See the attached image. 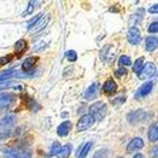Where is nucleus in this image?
<instances>
[{"instance_id":"nucleus-1","label":"nucleus","mask_w":158,"mask_h":158,"mask_svg":"<svg viewBox=\"0 0 158 158\" xmlns=\"http://www.w3.org/2000/svg\"><path fill=\"white\" fill-rule=\"evenodd\" d=\"M106 113H107L106 104L98 101V103H94L91 107H90V113H88V114L93 115L96 120H101V118L106 115Z\"/></svg>"},{"instance_id":"nucleus-2","label":"nucleus","mask_w":158,"mask_h":158,"mask_svg":"<svg viewBox=\"0 0 158 158\" xmlns=\"http://www.w3.org/2000/svg\"><path fill=\"white\" fill-rule=\"evenodd\" d=\"M94 121H96V118L93 117V115H90V114L83 115L77 123V131H85V130H88L90 127H93Z\"/></svg>"},{"instance_id":"nucleus-3","label":"nucleus","mask_w":158,"mask_h":158,"mask_svg":"<svg viewBox=\"0 0 158 158\" xmlns=\"http://www.w3.org/2000/svg\"><path fill=\"white\" fill-rule=\"evenodd\" d=\"M155 64L154 63H151V61H148V63H145L144 64V67H143V70H141V73L138 74V77L141 78V80H145V78H150V77H152L155 74Z\"/></svg>"},{"instance_id":"nucleus-4","label":"nucleus","mask_w":158,"mask_h":158,"mask_svg":"<svg viewBox=\"0 0 158 158\" xmlns=\"http://www.w3.org/2000/svg\"><path fill=\"white\" fill-rule=\"evenodd\" d=\"M152 85H154L152 81H147V83H144L143 85H140V88L135 91V98H143V97H145L147 94H150L151 90H152Z\"/></svg>"},{"instance_id":"nucleus-5","label":"nucleus","mask_w":158,"mask_h":158,"mask_svg":"<svg viewBox=\"0 0 158 158\" xmlns=\"http://www.w3.org/2000/svg\"><path fill=\"white\" fill-rule=\"evenodd\" d=\"M147 117H148V114H145L143 110H137V111H134V113H131V114H128V120L131 124L138 123V121H145Z\"/></svg>"},{"instance_id":"nucleus-6","label":"nucleus","mask_w":158,"mask_h":158,"mask_svg":"<svg viewBox=\"0 0 158 158\" xmlns=\"http://www.w3.org/2000/svg\"><path fill=\"white\" fill-rule=\"evenodd\" d=\"M127 39H128V41L131 44H138L140 40H141L140 30L137 29V27H131V29L128 30V36H127Z\"/></svg>"},{"instance_id":"nucleus-7","label":"nucleus","mask_w":158,"mask_h":158,"mask_svg":"<svg viewBox=\"0 0 158 158\" xmlns=\"http://www.w3.org/2000/svg\"><path fill=\"white\" fill-rule=\"evenodd\" d=\"M103 91L106 93L107 96H113V94L117 91V84H115V81L113 80V78H110V80H107L106 83H104Z\"/></svg>"},{"instance_id":"nucleus-8","label":"nucleus","mask_w":158,"mask_h":158,"mask_svg":"<svg viewBox=\"0 0 158 158\" xmlns=\"http://www.w3.org/2000/svg\"><path fill=\"white\" fill-rule=\"evenodd\" d=\"M97 94H98V84H97V83H93V84L85 90L84 98L85 100H94L97 97Z\"/></svg>"},{"instance_id":"nucleus-9","label":"nucleus","mask_w":158,"mask_h":158,"mask_svg":"<svg viewBox=\"0 0 158 158\" xmlns=\"http://www.w3.org/2000/svg\"><path fill=\"white\" fill-rule=\"evenodd\" d=\"M15 52H16L17 57H22V54H24V53L27 52V41L24 40V39L19 40L17 43L15 44Z\"/></svg>"},{"instance_id":"nucleus-10","label":"nucleus","mask_w":158,"mask_h":158,"mask_svg":"<svg viewBox=\"0 0 158 158\" xmlns=\"http://www.w3.org/2000/svg\"><path fill=\"white\" fill-rule=\"evenodd\" d=\"M144 147V141L141 138H132L131 143L128 144V147H127V151L128 152H134L137 150H141Z\"/></svg>"},{"instance_id":"nucleus-11","label":"nucleus","mask_w":158,"mask_h":158,"mask_svg":"<svg viewBox=\"0 0 158 158\" xmlns=\"http://www.w3.org/2000/svg\"><path fill=\"white\" fill-rule=\"evenodd\" d=\"M6 154L10 158H30V154L23 150H6Z\"/></svg>"},{"instance_id":"nucleus-12","label":"nucleus","mask_w":158,"mask_h":158,"mask_svg":"<svg viewBox=\"0 0 158 158\" xmlns=\"http://www.w3.org/2000/svg\"><path fill=\"white\" fill-rule=\"evenodd\" d=\"M158 47V37L155 36H150L147 37V40H145V48H147V52H154L155 48Z\"/></svg>"},{"instance_id":"nucleus-13","label":"nucleus","mask_w":158,"mask_h":158,"mask_svg":"<svg viewBox=\"0 0 158 158\" xmlns=\"http://www.w3.org/2000/svg\"><path fill=\"white\" fill-rule=\"evenodd\" d=\"M70 130H71V123L70 121H64L57 127V134H59L60 137H66L67 134L70 132Z\"/></svg>"},{"instance_id":"nucleus-14","label":"nucleus","mask_w":158,"mask_h":158,"mask_svg":"<svg viewBox=\"0 0 158 158\" xmlns=\"http://www.w3.org/2000/svg\"><path fill=\"white\" fill-rule=\"evenodd\" d=\"M37 57H27L26 60H24V63H23V71H30V70H33L34 66H36V61H37Z\"/></svg>"},{"instance_id":"nucleus-15","label":"nucleus","mask_w":158,"mask_h":158,"mask_svg":"<svg viewBox=\"0 0 158 158\" xmlns=\"http://www.w3.org/2000/svg\"><path fill=\"white\" fill-rule=\"evenodd\" d=\"M47 22H48V15H46V16H41V19L39 20V22L36 23V26H33V29L30 30L31 33H36V31H40L41 29H44L46 27V24H47Z\"/></svg>"},{"instance_id":"nucleus-16","label":"nucleus","mask_w":158,"mask_h":158,"mask_svg":"<svg viewBox=\"0 0 158 158\" xmlns=\"http://www.w3.org/2000/svg\"><path fill=\"white\" fill-rule=\"evenodd\" d=\"M101 57L107 61H111V60L114 59V48L111 47V46H104L103 52H101Z\"/></svg>"},{"instance_id":"nucleus-17","label":"nucleus","mask_w":158,"mask_h":158,"mask_svg":"<svg viewBox=\"0 0 158 158\" xmlns=\"http://www.w3.org/2000/svg\"><path fill=\"white\" fill-rule=\"evenodd\" d=\"M91 147H93L91 141H90V143H85L80 150H77V158H85L87 157V154L90 152V150H91Z\"/></svg>"},{"instance_id":"nucleus-18","label":"nucleus","mask_w":158,"mask_h":158,"mask_svg":"<svg viewBox=\"0 0 158 158\" xmlns=\"http://www.w3.org/2000/svg\"><path fill=\"white\" fill-rule=\"evenodd\" d=\"M148 138H150V141H152V143L158 141V124H152L150 127V131H148Z\"/></svg>"},{"instance_id":"nucleus-19","label":"nucleus","mask_w":158,"mask_h":158,"mask_svg":"<svg viewBox=\"0 0 158 158\" xmlns=\"http://www.w3.org/2000/svg\"><path fill=\"white\" fill-rule=\"evenodd\" d=\"M19 74L16 73L15 70H9L4 71V73H0V81H6V80H11V78L17 77Z\"/></svg>"},{"instance_id":"nucleus-20","label":"nucleus","mask_w":158,"mask_h":158,"mask_svg":"<svg viewBox=\"0 0 158 158\" xmlns=\"http://www.w3.org/2000/svg\"><path fill=\"white\" fill-rule=\"evenodd\" d=\"M15 98H16V96H13V94H3V96H0V104L7 106V104L13 103Z\"/></svg>"},{"instance_id":"nucleus-21","label":"nucleus","mask_w":158,"mask_h":158,"mask_svg":"<svg viewBox=\"0 0 158 158\" xmlns=\"http://www.w3.org/2000/svg\"><path fill=\"white\" fill-rule=\"evenodd\" d=\"M70 151H71L70 145H64V147H61V150L59 151L57 157H59V158H69V155H70Z\"/></svg>"},{"instance_id":"nucleus-22","label":"nucleus","mask_w":158,"mask_h":158,"mask_svg":"<svg viewBox=\"0 0 158 158\" xmlns=\"http://www.w3.org/2000/svg\"><path fill=\"white\" fill-rule=\"evenodd\" d=\"M144 67V59L143 57H140V59L135 60V64H134V67H132V70H134V73H141V70H143Z\"/></svg>"},{"instance_id":"nucleus-23","label":"nucleus","mask_w":158,"mask_h":158,"mask_svg":"<svg viewBox=\"0 0 158 158\" xmlns=\"http://www.w3.org/2000/svg\"><path fill=\"white\" fill-rule=\"evenodd\" d=\"M13 124H15V117H6L3 118V121H0V127H6V130H9Z\"/></svg>"},{"instance_id":"nucleus-24","label":"nucleus","mask_w":158,"mask_h":158,"mask_svg":"<svg viewBox=\"0 0 158 158\" xmlns=\"http://www.w3.org/2000/svg\"><path fill=\"white\" fill-rule=\"evenodd\" d=\"M60 150H61V145H60V144L56 141V143H53L52 148H50V151H48V155H50V157H53V155H57Z\"/></svg>"},{"instance_id":"nucleus-25","label":"nucleus","mask_w":158,"mask_h":158,"mask_svg":"<svg viewBox=\"0 0 158 158\" xmlns=\"http://www.w3.org/2000/svg\"><path fill=\"white\" fill-rule=\"evenodd\" d=\"M118 64H120L121 67L130 66V64H131V59H130L128 56H121V57L118 59Z\"/></svg>"},{"instance_id":"nucleus-26","label":"nucleus","mask_w":158,"mask_h":158,"mask_svg":"<svg viewBox=\"0 0 158 158\" xmlns=\"http://www.w3.org/2000/svg\"><path fill=\"white\" fill-rule=\"evenodd\" d=\"M66 57H67V60H69V61H76V60H77V53L74 52V50H70V52H67L66 53Z\"/></svg>"},{"instance_id":"nucleus-27","label":"nucleus","mask_w":158,"mask_h":158,"mask_svg":"<svg viewBox=\"0 0 158 158\" xmlns=\"http://www.w3.org/2000/svg\"><path fill=\"white\" fill-rule=\"evenodd\" d=\"M13 60V56L11 54H7V56H3V57H0V66H4V64H7Z\"/></svg>"},{"instance_id":"nucleus-28","label":"nucleus","mask_w":158,"mask_h":158,"mask_svg":"<svg viewBox=\"0 0 158 158\" xmlns=\"http://www.w3.org/2000/svg\"><path fill=\"white\" fill-rule=\"evenodd\" d=\"M148 31L150 33H158V22L151 23L150 26H148Z\"/></svg>"},{"instance_id":"nucleus-29","label":"nucleus","mask_w":158,"mask_h":158,"mask_svg":"<svg viewBox=\"0 0 158 158\" xmlns=\"http://www.w3.org/2000/svg\"><path fill=\"white\" fill-rule=\"evenodd\" d=\"M106 152H107L106 150H103V151L100 150V151H97L96 154H94V157H93V158H106V155H107Z\"/></svg>"},{"instance_id":"nucleus-30","label":"nucleus","mask_w":158,"mask_h":158,"mask_svg":"<svg viewBox=\"0 0 158 158\" xmlns=\"http://www.w3.org/2000/svg\"><path fill=\"white\" fill-rule=\"evenodd\" d=\"M123 101H125V96H124V94H120V96H118V98L113 100V104H120V103H123Z\"/></svg>"},{"instance_id":"nucleus-31","label":"nucleus","mask_w":158,"mask_h":158,"mask_svg":"<svg viewBox=\"0 0 158 158\" xmlns=\"http://www.w3.org/2000/svg\"><path fill=\"white\" fill-rule=\"evenodd\" d=\"M125 74H127V70H125L124 67H121V69H118V70L115 71V76H117V77H123Z\"/></svg>"},{"instance_id":"nucleus-32","label":"nucleus","mask_w":158,"mask_h":158,"mask_svg":"<svg viewBox=\"0 0 158 158\" xmlns=\"http://www.w3.org/2000/svg\"><path fill=\"white\" fill-rule=\"evenodd\" d=\"M148 11H150V13H158V3L154 4V6H151V7L148 9Z\"/></svg>"},{"instance_id":"nucleus-33","label":"nucleus","mask_w":158,"mask_h":158,"mask_svg":"<svg viewBox=\"0 0 158 158\" xmlns=\"http://www.w3.org/2000/svg\"><path fill=\"white\" fill-rule=\"evenodd\" d=\"M151 155H152L154 158H158V145H157V147H154L152 150H151Z\"/></svg>"},{"instance_id":"nucleus-34","label":"nucleus","mask_w":158,"mask_h":158,"mask_svg":"<svg viewBox=\"0 0 158 158\" xmlns=\"http://www.w3.org/2000/svg\"><path fill=\"white\" fill-rule=\"evenodd\" d=\"M33 9H34V3H30L29 4V9L26 10V13H24V15H29V13H31V10H33Z\"/></svg>"},{"instance_id":"nucleus-35","label":"nucleus","mask_w":158,"mask_h":158,"mask_svg":"<svg viewBox=\"0 0 158 158\" xmlns=\"http://www.w3.org/2000/svg\"><path fill=\"white\" fill-rule=\"evenodd\" d=\"M132 158H145V157H144L143 154H135V155H134V157H132Z\"/></svg>"},{"instance_id":"nucleus-36","label":"nucleus","mask_w":158,"mask_h":158,"mask_svg":"<svg viewBox=\"0 0 158 158\" xmlns=\"http://www.w3.org/2000/svg\"><path fill=\"white\" fill-rule=\"evenodd\" d=\"M118 158H123V157H118Z\"/></svg>"}]
</instances>
